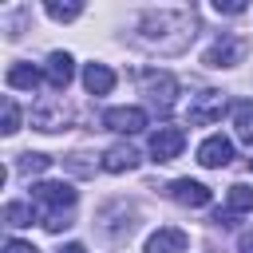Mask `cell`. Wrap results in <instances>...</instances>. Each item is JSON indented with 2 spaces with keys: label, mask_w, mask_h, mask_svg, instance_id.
<instances>
[{
  "label": "cell",
  "mask_w": 253,
  "mask_h": 253,
  "mask_svg": "<svg viewBox=\"0 0 253 253\" xmlns=\"http://www.w3.org/2000/svg\"><path fill=\"white\" fill-rule=\"evenodd\" d=\"M198 32V20L194 12H178V8H158V12H146L138 20V43L158 51V55H178L190 47Z\"/></svg>",
  "instance_id": "1"
},
{
  "label": "cell",
  "mask_w": 253,
  "mask_h": 253,
  "mask_svg": "<svg viewBox=\"0 0 253 253\" xmlns=\"http://www.w3.org/2000/svg\"><path fill=\"white\" fill-rule=\"evenodd\" d=\"M75 198H79V194H75L67 182H36V186H32V206L40 210V221H43L47 233H59V229L71 225L67 213H71Z\"/></svg>",
  "instance_id": "2"
},
{
  "label": "cell",
  "mask_w": 253,
  "mask_h": 253,
  "mask_svg": "<svg viewBox=\"0 0 253 253\" xmlns=\"http://www.w3.org/2000/svg\"><path fill=\"white\" fill-rule=\"evenodd\" d=\"M225 111H229V99L221 91H202L186 103V123L190 126H210V123H221Z\"/></svg>",
  "instance_id": "3"
},
{
  "label": "cell",
  "mask_w": 253,
  "mask_h": 253,
  "mask_svg": "<svg viewBox=\"0 0 253 253\" xmlns=\"http://www.w3.org/2000/svg\"><path fill=\"white\" fill-rule=\"evenodd\" d=\"M67 123H71V107H67L59 95H43V99L32 107V126L43 130V134L67 130Z\"/></svg>",
  "instance_id": "4"
},
{
  "label": "cell",
  "mask_w": 253,
  "mask_h": 253,
  "mask_svg": "<svg viewBox=\"0 0 253 253\" xmlns=\"http://www.w3.org/2000/svg\"><path fill=\"white\" fill-rule=\"evenodd\" d=\"M142 91H146V99L158 107V111H170L174 107V95H178V79L170 75V71H142Z\"/></svg>",
  "instance_id": "5"
},
{
  "label": "cell",
  "mask_w": 253,
  "mask_h": 253,
  "mask_svg": "<svg viewBox=\"0 0 253 253\" xmlns=\"http://www.w3.org/2000/svg\"><path fill=\"white\" fill-rule=\"evenodd\" d=\"M241 55H245V40L221 36V40H213V43L206 47L202 63H206V67H233V63H241Z\"/></svg>",
  "instance_id": "6"
},
{
  "label": "cell",
  "mask_w": 253,
  "mask_h": 253,
  "mask_svg": "<svg viewBox=\"0 0 253 253\" xmlns=\"http://www.w3.org/2000/svg\"><path fill=\"white\" fill-rule=\"evenodd\" d=\"M182 146H186V130H182V126H158V130L150 134V154H154V162H174V158L182 154Z\"/></svg>",
  "instance_id": "7"
},
{
  "label": "cell",
  "mask_w": 253,
  "mask_h": 253,
  "mask_svg": "<svg viewBox=\"0 0 253 253\" xmlns=\"http://www.w3.org/2000/svg\"><path fill=\"white\" fill-rule=\"evenodd\" d=\"M103 126L107 130H119V134H138L146 126V111L142 107H111L103 115Z\"/></svg>",
  "instance_id": "8"
},
{
  "label": "cell",
  "mask_w": 253,
  "mask_h": 253,
  "mask_svg": "<svg viewBox=\"0 0 253 253\" xmlns=\"http://www.w3.org/2000/svg\"><path fill=\"white\" fill-rule=\"evenodd\" d=\"M198 162H202L206 170H221V166H229V162H233V142H229L225 134H210V138L198 146Z\"/></svg>",
  "instance_id": "9"
},
{
  "label": "cell",
  "mask_w": 253,
  "mask_h": 253,
  "mask_svg": "<svg viewBox=\"0 0 253 253\" xmlns=\"http://www.w3.org/2000/svg\"><path fill=\"white\" fill-rule=\"evenodd\" d=\"M166 194L178 202V206H190V210H198V206H210V186H202V182H194V178H174L170 186H166Z\"/></svg>",
  "instance_id": "10"
},
{
  "label": "cell",
  "mask_w": 253,
  "mask_h": 253,
  "mask_svg": "<svg viewBox=\"0 0 253 253\" xmlns=\"http://www.w3.org/2000/svg\"><path fill=\"white\" fill-rule=\"evenodd\" d=\"M186 233L182 229H174V225H162V229H154L150 237H146V249L142 253H186Z\"/></svg>",
  "instance_id": "11"
},
{
  "label": "cell",
  "mask_w": 253,
  "mask_h": 253,
  "mask_svg": "<svg viewBox=\"0 0 253 253\" xmlns=\"http://www.w3.org/2000/svg\"><path fill=\"white\" fill-rule=\"evenodd\" d=\"M43 75H47V87H51V91H67V83H71V75H75V59H71L67 51H51Z\"/></svg>",
  "instance_id": "12"
},
{
  "label": "cell",
  "mask_w": 253,
  "mask_h": 253,
  "mask_svg": "<svg viewBox=\"0 0 253 253\" xmlns=\"http://www.w3.org/2000/svg\"><path fill=\"white\" fill-rule=\"evenodd\" d=\"M107 174H123V170H134L138 166V150L130 146V142H119V146H111L107 154H103V162H99Z\"/></svg>",
  "instance_id": "13"
},
{
  "label": "cell",
  "mask_w": 253,
  "mask_h": 253,
  "mask_svg": "<svg viewBox=\"0 0 253 253\" xmlns=\"http://www.w3.org/2000/svg\"><path fill=\"white\" fill-rule=\"evenodd\" d=\"M83 87H87L91 95H111L115 71H111L107 63H87V67H83Z\"/></svg>",
  "instance_id": "14"
},
{
  "label": "cell",
  "mask_w": 253,
  "mask_h": 253,
  "mask_svg": "<svg viewBox=\"0 0 253 253\" xmlns=\"http://www.w3.org/2000/svg\"><path fill=\"white\" fill-rule=\"evenodd\" d=\"M8 87H16V91H36V87H40V67H32V63H12V67H8Z\"/></svg>",
  "instance_id": "15"
},
{
  "label": "cell",
  "mask_w": 253,
  "mask_h": 253,
  "mask_svg": "<svg viewBox=\"0 0 253 253\" xmlns=\"http://www.w3.org/2000/svg\"><path fill=\"white\" fill-rule=\"evenodd\" d=\"M225 202H229V213H249V210H253V186L233 182L229 194H225Z\"/></svg>",
  "instance_id": "16"
},
{
  "label": "cell",
  "mask_w": 253,
  "mask_h": 253,
  "mask_svg": "<svg viewBox=\"0 0 253 253\" xmlns=\"http://www.w3.org/2000/svg\"><path fill=\"white\" fill-rule=\"evenodd\" d=\"M32 217H36V210L24 206V202H8V206H4V221L16 225V229H20V225H32Z\"/></svg>",
  "instance_id": "17"
},
{
  "label": "cell",
  "mask_w": 253,
  "mask_h": 253,
  "mask_svg": "<svg viewBox=\"0 0 253 253\" xmlns=\"http://www.w3.org/2000/svg\"><path fill=\"white\" fill-rule=\"evenodd\" d=\"M233 123H237L241 138H249V134H253V99H245V103H237V107H233Z\"/></svg>",
  "instance_id": "18"
},
{
  "label": "cell",
  "mask_w": 253,
  "mask_h": 253,
  "mask_svg": "<svg viewBox=\"0 0 253 253\" xmlns=\"http://www.w3.org/2000/svg\"><path fill=\"white\" fill-rule=\"evenodd\" d=\"M43 12H47L51 20H59V24H67V20H75V16L83 12V4H55V0H47V4H43Z\"/></svg>",
  "instance_id": "19"
},
{
  "label": "cell",
  "mask_w": 253,
  "mask_h": 253,
  "mask_svg": "<svg viewBox=\"0 0 253 253\" xmlns=\"http://www.w3.org/2000/svg\"><path fill=\"white\" fill-rule=\"evenodd\" d=\"M16 166H20V174H43V170L51 166V158H47V154H20Z\"/></svg>",
  "instance_id": "20"
},
{
  "label": "cell",
  "mask_w": 253,
  "mask_h": 253,
  "mask_svg": "<svg viewBox=\"0 0 253 253\" xmlns=\"http://www.w3.org/2000/svg\"><path fill=\"white\" fill-rule=\"evenodd\" d=\"M0 130H4V134H16V130H20V107H16L12 95L4 99V126H0Z\"/></svg>",
  "instance_id": "21"
},
{
  "label": "cell",
  "mask_w": 253,
  "mask_h": 253,
  "mask_svg": "<svg viewBox=\"0 0 253 253\" xmlns=\"http://www.w3.org/2000/svg\"><path fill=\"white\" fill-rule=\"evenodd\" d=\"M213 8H217V12H225V16H237V12H245V4H241V0H213Z\"/></svg>",
  "instance_id": "22"
},
{
  "label": "cell",
  "mask_w": 253,
  "mask_h": 253,
  "mask_svg": "<svg viewBox=\"0 0 253 253\" xmlns=\"http://www.w3.org/2000/svg\"><path fill=\"white\" fill-rule=\"evenodd\" d=\"M4 253H40V249H36L32 241H8V245H4Z\"/></svg>",
  "instance_id": "23"
},
{
  "label": "cell",
  "mask_w": 253,
  "mask_h": 253,
  "mask_svg": "<svg viewBox=\"0 0 253 253\" xmlns=\"http://www.w3.org/2000/svg\"><path fill=\"white\" fill-rule=\"evenodd\" d=\"M237 249H241V253H253V229H245V233L237 237Z\"/></svg>",
  "instance_id": "24"
},
{
  "label": "cell",
  "mask_w": 253,
  "mask_h": 253,
  "mask_svg": "<svg viewBox=\"0 0 253 253\" xmlns=\"http://www.w3.org/2000/svg\"><path fill=\"white\" fill-rule=\"evenodd\" d=\"M59 253H87V249H83V245H79V241H71V245H63V249H59Z\"/></svg>",
  "instance_id": "25"
},
{
  "label": "cell",
  "mask_w": 253,
  "mask_h": 253,
  "mask_svg": "<svg viewBox=\"0 0 253 253\" xmlns=\"http://www.w3.org/2000/svg\"><path fill=\"white\" fill-rule=\"evenodd\" d=\"M245 142H253V134H249V138H245Z\"/></svg>",
  "instance_id": "26"
},
{
  "label": "cell",
  "mask_w": 253,
  "mask_h": 253,
  "mask_svg": "<svg viewBox=\"0 0 253 253\" xmlns=\"http://www.w3.org/2000/svg\"><path fill=\"white\" fill-rule=\"evenodd\" d=\"M249 162H253V158H249Z\"/></svg>",
  "instance_id": "27"
}]
</instances>
